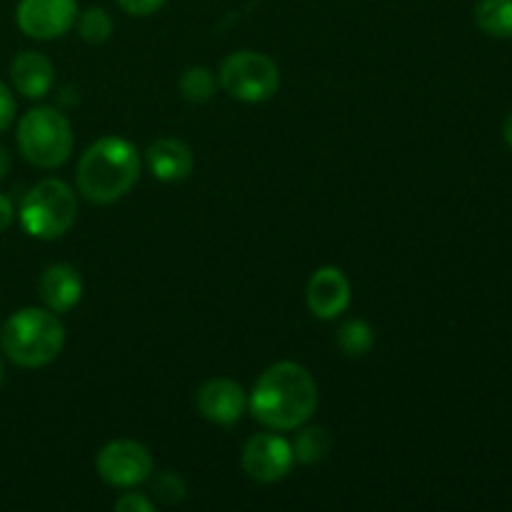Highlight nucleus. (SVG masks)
Returning a JSON list of instances; mask_svg holds the SVG:
<instances>
[{
  "instance_id": "f257e3e1",
  "label": "nucleus",
  "mask_w": 512,
  "mask_h": 512,
  "mask_svg": "<svg viewBox=\"0 0 512 512\" xmlns=\"http://www.w3.org/2000/svg\"><path fill=\"white\" fill-rule=\"evenodd\" d=\"M250 413L270 430H295L313 418L318 408V383L308 368L293 360L270 365L255 380L250 393Z\"/></svg>"
},
{
  "instance_id": "f03ea898",
  "label": "nucleus",
  "mask_w": 512,
  "mask_h": 512,
  "mask_svg": "<svg viewBox=\"0 0 512 512\" xmlns=\"http://www.w3.org/2000/svg\"><path fill=\"white\" fill-rule=\"evenodd\" d=\"M75 178H78V190L88 203H118L140 180L138 148L118 135L95 140L80 158Z\"/></svg>"
},
{
  "instance_id": "7ed1b4c3",
  "label": "nucleus",
  "mask_w": 512,
  "mask_h": 512,
  "mask_svg": "<svg viewBox=\"0 0 512 512\" xmlns=\"http://www.w3.org/2000/svg\"><path fill=\"white\" fill-rule=\"evenodd\" d=\"M0 345L20 368H43L63 353L65 328L53 310L23 308L5 320Z\"/></svg>"
},
{
  "instance_id": "20e7f679",
  "label": "nucleus",
  "mask_w": 512,
  "mask_h": 512,
  "mask_svg": "<svg viewBox=\"0 0 512 512\" xmlns=\"http://www.w3.org/2000/svg\"><path fill=\"white\" fill-rule=\"evenodd\" d=\"M78 218V198L73 188L58 178L40 180L20 203V223L38 240L63 238Z\"/></svg>"
},
{
  "instance_id": "39448f33",
  "label": "nucleus",
  "mask_w": 512,
  "mask_h": 512,
  "mask_svg": "<svg viewBox=\"0 0 512 512\" xmlns=\"http://www.w3.org/2000/svg\"><path fill=\"white\" fill-rule=\"evenodd\" d=\"M18 145L35 168H60L73 153V128L55 108H33L20 118Z\"/></svg>"
},
{
  "instance_id": "423d86ee",
  "label": "nucleus",
  "mask_w": 512,
  "mask_h": 512,
  "mask_svg": "<svg viewBox=\"0 0 512 512\" xmlns=\"http://www.w3.org/2000/svg\"><path fill=\"white\" fill-rule=\"evenodd\" d=\"M220 85L240 103H265L280 88V70L273 58L258 50H238L225 58Z\"/></svg>"
},
{
  "instance_id": "0eeeda50",
  "label": "nucleus",
  "mask_w": 512,
  "mask_h": 512,
  "mask_svg": "<svg viewBox=\"0 0 512 512\" xmlns=\"http://www.w3.org/2000/svg\"><path fill=\"white\" fill-rule=\"evenodd\" d=\"M98 475L113 488H135L153 475V455L135 440H113L95 458Z\"/></svg>"
},
{
  "instance_id": "6e6552de",
  "label": "nucleus",
  "mask_w": 512,
  "mask_h": 512,
  "mask_svg": "<svg viewBox=\"0 0 512 512\" xmlns=\"http://www.w3.org/2000/svg\"><path fill=\"white\" fill-rule=\"evenodd\" d=\"M15 20L28 38H63L78 20V0H20Z\"/></svg>"
},
{
  "instance_id": "1a4fd4ad",
  "label": "nucleus",
  "mask_w": 512,
  "mask_h": 512,
  "mask_svg": "<svg viewBox=\"0 0 512 512\" xmlns=\"http://www.w3.org/2000/svg\"><path fill=\"white\" fill-rule=\"evenodd\" d=\"M293 445L273 433H260L245 443L243 470L255 483H278L293 468Z\"/></svg>"
},
{
  "instance_id": "9d476101",
  "label": "nucleus",
  "mask_w": 512,
  "mask_h": 512,
  "mask_svg": "<svg viewBox=\"0 0 512 512\" xmlns=\"http://www.w3.org/2000/svg\"><path fill=\"white\" fill-rule=\"evenodd\" d=\"M305 298H308V308L315 318L335 320L348 310L353 290H350V280L345 278L343 270L323 265L310 275Z\"/></svg>"
},
{
  "instance_id": "9b49d317",
  "label": "nucleus",
  "mask_w": 512,
  "mask_h": 512,
  "mask_svg": "<svg viewBox=\"0 0 512 512\" xmlns=\"http://www.w3.org/2000/svg\"><path fill=\"white\" fill-rule=\"evenodd\" d=\"M245 408L248 395L230 378H213L198 390V413L215 425L238 423Z\"/></svg>"
},
{
  "instance_id": "f8f14e48",
  "label": "nucleus",
  "mask_w": 512,
  "mask_h": 512,
  "mask_svg": "<svg viewBox=\"0 0 512 512\" xmlns=\"http://www.w3.org/2000/svg\"><path fill=\"white\" fill-rule=\"evenodd\" d=\"M150 173L163 183H178L193 173L195 155L188 143L178 138H160L145 153Z\"/></svg>"
},
{
  "instance_id": "ddd939ff",
  "label": "nucleus",
  "mask_w": 512,
  "mask_h": 512,
  "mask_svg": "<svg viewBox=\"0 0 512 512\" xmlns=\"http://www.w3.org/2000/svg\"><path fill=\"white\" fill-rule=\"evenodd\" d=\"M40 298L53 313H68L83 298V280L68 263H55L40 275Z\"/></svg>"
},
{
  "instance_id": "4468645a",
  "label": "nucleus",
  "mask_w": 512,
  "mask_h": 512,
  "mask_svg": "<svg viewBox=\"0 0 512 512\" xmlns=\"http://www.w3.org/2000/svg\"><path fill=\"white\" fill-rule=\"evenodd\" d=\"M10 78H13L15 90L25 98H45L53 88L55 68L43 53L25 50L10 65Z\"/></svg>"
},
{
  "instance_id": "2eb2a0df",
  "label": "nucleus",
  "mask_w": 512,
  "mask_h": 512,
  "mask_svg": "<svg viewBox=\"0 0 512 512\" xmlns=\"http://www.w3.org/2000/svg\"><path fill=\"white\" fill-rule=\"evenodd\" d=\"M475 23L493 38H512V0H480Z\"/></svg>"
},
{
  "instance_id": "dca6fc26",
  "label": "nucleus",
  "mask_w": 512,
  "mask_h": 512,
  "mask_svg": "<svg viewBox=\"0 0 512 512\" xmlns=\"http://www.w3.org/2000/svg\"><path fill=\"white\" fill-rule=\"evenodd\" d=\"M333 450V435L325 428H305L303 433L295 438L293 458L303 465L323 463Z\"/></svg>"
},
{
  "instance_id": "f3484780",
  "label": "nucleus",
  "mask_w": 512,
  "mask_h": 512,
  "mask_svg": "<svg viewBox=\"0 0 512 512\" xmlns=\"http://www.w3.org/2000/svg\"><path fill=\"white\" fill-rule=\"evenodd\" d=\"M375 343L373 328L365 320H348L338 330V345L348 358H363Z\"/></svg>"
},
{
  "instance_id": "a211bd4d",
  "label": "nucleus",
  "mask_w": 512,
  "mask_h": 512,
  "mask_svg": "<svg viewBox=\"0 0 512 512\" xmlns=\"http://www.w3.org/2000/svg\"><path fill=\"white\" fill-rule=\"evenodd\" d=\"M75 23H78L80 38L90 45L105 43V40H110V35H113V18H110L105 8H95L93 5V8H88L85 13H80Z\"/></svg>"
},
{
  "instance_id": "6ab92c4d",
  "label": "nucleus",
  "mask_w": 512,
  "mask_h": 512,
  "mask_svg": "<svg viewBox=\"0 0 512 512\" xmlns=\"http://www.w3.org/2000/svg\"><path fill=\"white\" fill-rule=\"evenodd\" d=\"M215 93V78L208 68L203 65H195L188 68L180 78V95H183L188 103H208Z\"/></svg>"
},
{
  "instance_id": "aec40b11",
  "label": "nucleus",
  "mask_w": 512,
  "mask_h": 512,
  "mask_svg": "<svg viewBox=\"0 0 512 512\" xmlns=\"http://www.w3.org/2000/svg\"><path fill=\"white\" fill-rule=\"evenodd\" d=\"M153 493L163 505H178V503H183L188 488H185L183 478H180L178 473H173V470H165V473L155 475Z\"/></svg>"
},
{
  "instance_id": "412c9836",
  "label": "nucleus",
  "mask_w": 512,
  "mask_h": 512,
  "mask_svg": "<svg viewBox=\"0 0 512 512\" xmlns=\"http://www.w3.org/2000/svg\"><path fill=\"white\" fill-rule=\"evenodd\" d=\"M120 5V10L135 18H148V15L158 13L163 8L165 0H115Z\"/></svg>"
},
{
  "instance_id": "4be33fe9",
  "label": "nucleus",
  "mask_w": 512,
  "mask_h": 512,
  "mask_svg": "<svg viewBox=\"0 0 512 512\" xmlns=\"http://www.w3.org/2000/svg\"><path fill=\"white\" fill-rule=\"evenodd\" d=\"M118 512H153L155 505L145 498L143 493H125L123 498L115 503Z\"/></svg>"
},
{
  "instance_id": "5701e85b",
  "label": "nucleus",
  "mask_w": 512,
  "mask_h": 512,
  "mask_svg": "<svg viewBox=\"0 0 512 512\" xmlns=\"http://www.w3.org/2000/svg\"><path fill=\"white\" fill-rule=\"evenodd\" d=\"M15 120V98L8 90V85L0 83V133L10 128Z\"/></svg>"
},
{
  "instance_id": "b1692460",
  "label": "nucleus",
  "mask_w": 512,
  "mask_h": 512,
  "mask_svg": "<svg viewBox=\"0 0 512 512\" xmlns=\"http://www.w3.org/2000/svg\"><path fill=\"white\" fill-rule=\"evenodd\" d=\"M13 220H15L13 203H10V200L5 198V195H0V233L10 228V225H13Z\"/></svg>"
},
{
  "instance_id": "393cba45",
  "label": "nucleus",
  "mask_w": 512,
  "mask_h": 512,
  "mask_svg": "<svg viewBox=\"0 0 512 512\" xmlns=\"http://www.w3.org/2000/svg\"><path fill=\"white\" fill-rule=\"evenodd\" d=\"M8 170H10V158H8V150H5L3 145H0V180H3L5 175H8Z\"/></svg>"
},
{
  "instance_id": "a878e982",
  "label": "nucleus",
  "mask_w": 512,
  "mask_h": 512,
  "mask_svg": "<svg viewBox=\"0 0 512 512\" xmlns=\"http://www.w3.org/2000/svg\"><path fill=\"white\" fill-rule=\"evenodd\" d=\"M503 135H505V143L512 148V113L508 115V120H505V128H503Z\"/></svg>"
},
{
  "instance_id": "bb28decb",
  "label": "nucleus",
  "mask_w": 512,
  "mask_h": 512,
  "mask_svg": "<svg viewBox=\"0 0 512 512\" xmlns=\"http://www.w3.org/2000/svg\"><path fill=\"white\" fill-rule=\"evenodd\" d=\"M0 383H3V363H0Z\"/></svg>"
}]
</instances>
